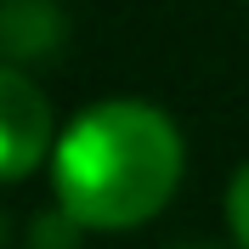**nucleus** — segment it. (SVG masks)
<instances>
[{"label": "nucleus", "instance_id": "f257e3e1", "mask_svg": "<svg viewBox=\"0 0 249 249\" xmlns=\"http://www.w3.org/2000/svg\"><path fill=\"white\" fill-rule=\"evenodd\" d=\"M62 215L96 232L153 221L181 181V136L153 102H96L51 153Z\"/></svg>", "mask_w": 249, "mask_h": 249}, {"label": "nucleus", "instance_id": "f03ea898", "mask_svg": "<svg viewBox=\"0 0 249 249\" xmlns=\"http://www.w3.org/2000/svg\"><path fill=\"white\" fill-rule=\"evenodd\" d=\"M51 102L29 74L0 68V181L29 176L40 159H51Z\"/></svg>", "mask_w": 249, "mask_h": 249}, {"label": "nucleus", "instance_id": "7ed1b4c3", "mask_svg": "<svg viewBox=\"0 0 249 249\" xmlns=\"http://www.w3.org/2000/svg\"><path fill=\"white\" fill-rule=\"evenodd\" d=\"M227 227H232V238L249 249V164L232 176V187H227Z\"/></svg>", "mask_w": 249, "mask_h": 249}]
</instances>
